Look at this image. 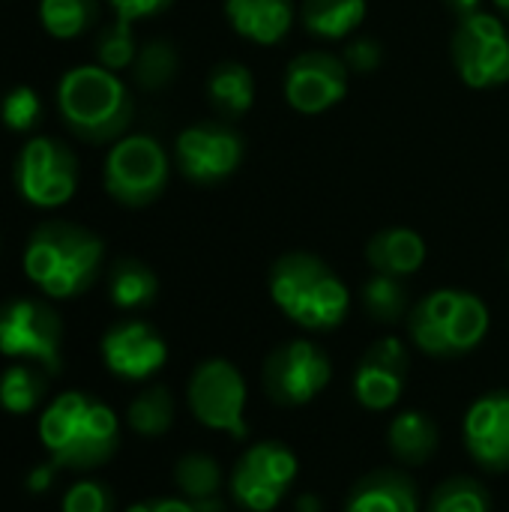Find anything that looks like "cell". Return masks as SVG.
<instances>
[{"label":"cell","instance_id":"6da1fadb","mask_svg":"<svg viewBox=\"0 0 509 512\" xmlns=\"http://www.w3.org/2000/svg\"><path fill=\"white\" fill-rule=\"evenodd\" d=\"M39 438L57 468L93 471L117 453L120 423L105 402L69 390L42 411Z\"/></svg>","mask_w":509,"mask_h":512},{"label":"cell","instance_id":"7a4b0ae2","mask_svg":"<svg viewBox=\"0 0 509 512\" xmlns=\"http://www.w3.org/2000/svg\"><path fill=\"white\" fill-rule=\"evenodd\" d=\"M267 288L276 309L309 333H330L342 327L351 309L348 285L312 252H288L276 258Z\"/></svg>","mask_w":509,"mask_h":512},{"label":"cell","instance_id":"3957f363","mask_svg":"<svg viewBox=\"0 0 509 512\" xmlns=\"http://www.w3.org/2000/svg\"><path fill=\"white\" fill-rule=\"evenodd\" d=\"M105 243L99 234L72 222L39 225L24 246V276L51 300H72L84 294L102 267Z\"/></svg>","mask_w":509,"mask_h":512},{"label":"cell","instance_id":"277c9868","mask_svg":"<svg viewBox=\"0 0 509 512\" xmlns=\"http://www.w3.org/2000/svg\"><path fill=\"white\" fill-rule=\"evenodd\" d=\"M57 108L66 126L90 144H114L123 138L135 114L123 78L99 63L63 72L57 84Z\"/></svg>","mask_w":509,"mask_h":512},{"label":"cell","instance_id":"5b68a950","mask_svg":"<svg viewBox=\"0 0 509 512\" xmlns=\"http://www.w3.org/2000/svg\"><path fill=\"white\" fill-rule=\"evenodd\" d=\"M489 306L462 288H441L417 300L408 312L411 342L438 360H456L483 345L489 336Z\"/></svg>","mask_w":509,"mask_h":512},{"label":"cell","instance_id":"8992f818","mask_svg":"<svg viewBox=\"0 0 509 512\" xmlns=\"http://www.w3.org/2000/svg\"><path fill=\"white\" fill-rule=\"evenodd\" d=\"M171 177L165 147L153 135H123L111 144L102 183L105 192L123 207H147L162 198Z\"/></svg>","mask_w":509,"mask_h":512},{"label":"cell","instance_id":"52a82bcc","mask_svg":"<svg viewBox=\"0 0 509 512\" xmlns=\"http://www.w3.org/2000/svg\"><path fill=\"white\" fill-rule=\"evenodd\" d=\"M12 180L30 207L57 210L78 192V159L63 141L36 135L18 150Z\"/></svg>","mask_w":509,"mask_h":512},{"label":"cell","instance_id":"ba28073f","mask_svg":"<svg viewBox=\"0 0 509 512\" xmlns=\"http://www.w3.org/2000/svg\"><path fill=\"white\" fill-rule=\"evenodd\" d=\"M459 78L474 90H495L509 81V30L501 15L474 12L459 18L450 42Z\"/></svg>","mask_w":509,"mask_h":512},{"label":"cell","instance_id":"9c48e42d","mask_svg":"<svg viewBox=\"0 0 509 512\" xmlns=\"http://www.w3.org/2000/svg\"><path fill=\"white\" fill-rule=\"evenodd\" d=\"M63 321L60 315L33 297H18L0 306V354L9 360H27L57 375L63 366Z\"/></svg>","mask_w":509,"mask_h":512},{"label":"cell","instance_id":"30bf717a","mask_svg":"<svg viewBox=\"0 0 509 512\" xmlns=\"http://www.w3.org/2000/svg\"><path fill=\"white\" fill-rule=\"evenodd\" d=\"M186 399H189V411L195 414V420L213 432H225L231 438H246L249 426H246V381L240 375V369L228 360H204L186 387Z\"/></svg>","mask_w":509,"mask_h":512},{"label":"cell","instance_id":"8fae6325","mask_svg":"<svg viewBox=\"0 0 509 512\" xmlns=\"http://www.w3.org/2000/svg\"><path fill=\"white\" fill-rule=\"evenodd\" d=\"M246 156L243 135L225 120H204L186 126L174 141V162L195 186H216L237 174Z\"/></svg>","mask_w":509,"mask_h":512},{"label":"cell","instance_id":"7c38bea8","mask_svg":"<svg viewBox=\"0 0 509 512\" xmlns=\"http://www.w3.org/2000/svg\"><path fill=\"white\" fill-rule=\"evenodd\" d=\"M333 378L330 357L309 339H291L264 360V390L282 408H300L318 399Z\"/></svg>","mask_w":509,"mask_h":512},{"label":"cell","instance_id":"4fadbf2b","mask_svg":"<svg viewBox=\"0 0 509 512\" xmlns=\"http://www.w3.org/2000/svg\"><path fill=\"white\" fill-rule=\"evenodd\" d=\"M297 480V456L282 441L252 444L231 471V498L246 512H273Z\"/></svg>","mask_w":509,"mask_h":512},{"label":"cell","instance_id":"5bb4252c","mask_svg":"<svg viewBox=\"0 0 509 512\" xmlns=\"http://www.w3.org/2000/svg\"><path fill=\"white\" fill-rule=\"evenodd\" d=\"M348 78L342 54L324 48L303 51L285 69V102L300 114H324L348 96Z\"/></svg>","mask_w":509,"mask_h":512},{"label":"cell","instance_id":"9a60e30c","mask_svg":"<svg viewBox=\"0 0 509 512\" xmlns=\"http://www.w3.org/2000/svg\"><path fill=\"white\" fill-rule=\"evenodd\" d=\"M411 372V354L408 345L399 336L378 339L360 360L354 372V399L366 411H390L408 384Z\"/></svg>","mask_w":509,"mask_h":512},{"label":"cell","instance_id":"2e32d148","mask_svg":"<svg viewBox=\"0 0 509 512\" xmlns=\"http://www.w3.org/2000/svg\"><path fill=\"white\" fill-rule=\"evenodd\" d=\"M102 360L123 381H147L168 360L165 339L144 321H120L102 336Z\"/></svg>","mask_w":509,"mask_h":512},{"label":"cell","instance_id":"e0dca14e","mask_svg":"<svg viewBox=\"0 0 509 512\" xmlns=\"http://www.w3.org/2000/svg\"><path fill=\"white\" fill-rule=\"evenodd\" d=\"M465 444L471 459L492 471H509V390L480 396L465 414Z\"/></svg>","mask_w":509,"mask_h":512},{"label":"cell","instance_id":"ac0fdd59","mask_svg":"<svg viewBox=\"0 0 509 512\" xmlns=\"http://www.w3.org/2000/svg\"><path fill=\"white\" fill-rule=\"evenodd\" d=\"M231 30L252 45H279L294 27V0H225Z\"/></svg>","mask_w":509,"mask_h":512},{"label":"cell","instance_id":"d6986e66","mask_svg":"<svg viewBox=\"0 0 509 512\" xmlns=\"http://www.w3.org/2000/svg\"><path fill=\"white\" fill-rule=\"evenodd\" d=\"M345 512H420V495L402 471H372L348 492Z\"/></svg>","mask_w":509,"mask_h":512},{"label":"cell","instance_id":"ffe728a7","mask_svg":"<svg viewBox=\"0 0 509 512\" xmlns=\"http://www.w3.org/2000/svg\"><path fill=\"white\" fill-rule=\"evenodd\" d=\"M366 261L375 273L387 276H414L426 264V240L411 228H384L369 237Z\"/></svg>","mask_w":509,"mask_h":512},{"label":"cell","instance_id":"44dd1931","mask_svg":"<svg viewBox=\"0 0 509 512\" xmlns=\"http://www.w3.org/2000/svg\"><path fill=\"white\" fill-rule=\"evenodd\" d=\"M207 99L225 123L240 120L255 105L252 69L243 63H234V60L216 63L207 75Z\"/></svg>","mask_w":509,"mask_h":512},{"label":"cell","instance_id":"7402d4cb","mask_svg":"<svg viewBox=\"0 0 509 512\" xmlns=\"http://www.w3.org/2000/svg\"><path fill=\"white\" fill-rule=\"evenodd\" d=\"M174 486L195 512H225L222 504V468L207 453H186L174 468Z\"/></svg>","mask_w":509,"mask_h":512},{"label":"cell","instance_id":"603a6c76","mask_svg":"<svg viewBox=\"0 0 509 512\" xmlns=\"http://www.w3.org/2000/svg\"><path fill=\"white\" fill-rule=\"evenodd\" d=\"M369 0H303L300 18L309 36L324 42L348 39L366 18Z\"/></svg>","mask_w":509,"mask_h":512},{"label":"cell","instance_id":"cb8c5ba5","mask_svg":"<svg viewBox=\"0 0 509 512\" xmlns=\"http://www.w3.org/2000/svg\"><path fill=\"white\" fill-rule=\"evenodd\" d=\"M438 441V426L423 411H402L387 429L390 453L402 465H426L438 453Z\"/></svg>","mask_w":509,"mask_h":512},{"label":"cell","instance_id":"d4e9b609","mask_svg":"<svg viewBox=\"0 0 509 512\" xmlns=\"http://www.w3.org/2000/svg\"><path fill=\"white\" fill-rule=\"evenodd\" d=\"M159 294V279L156 273L144 264V261H135V258H120L114 267H111V276H108V297L117 309H147Z\"/></svg>","mask_w":509,"mask_h":512},{"label":"cell","instance_id":"484cf974","mask_svg":"<svg viewBox=\"0 0 509 512\" xmlns=\"http://www.w3.org/2000/svg\"><path fill=\"white\" fill-rule=\"evenodd\" d=\"M99 18V0H39V24L54 39H78Z\"/></svg>","mask_w":509,"mask_h":512},{"label":"cell","instance_id":"4316f807","mask_svg":"<svg viewBox=\"0 0 509 512\" xmlns=\"http://www.w3.org/2000/svg\"><path fill=\"white\" fill-rule=\"evenodd\" d=\"M363 306H366L369 318L378 321V324L405 321L408 312H411V297H408L405 279L387 276V273L369 276L366 285H363Z\"/></svg>","mask_w":509,"mask_h":512},{"label":"cell","instance_id":"83f0119b","mask_svg":"<svg viewBox=\"0 0 509 512\" xmlns=\"http://www.w3.org/2000/svg\"><path fill=\"white\" fill-rule=\"evenodd\" d=\"M45 390L48 381L36 366H9L0 375V408L9 414H30L42 405Z\"/></svg>","mask_w":509,"mask_h":512},{"label":"cell","instance_id":"f1b7e54d","mask_svg":"<svg viewBox=\"0 0 509 512\" xmlns=\"http://www.w3.org/2000/svg\"><path fill=\"white\" fill-rule=\"evenodd\" d=\"M126 423L132 432H138L144 438L165 435L174 423V399H171L168 387H150L141 396H135L126 411Z\"/></svg>","mask_w":509,"mask_h":512},{"label":"cell","instance_id":"f546056e","mask_svg":"<svg viewBox=\"0 0 509 512\" xmlns=\"http://www.w3.org/2000/svg\"><path fill=\"white\" fill-rule=\"evenodd\" d=\"M177 51L165 39H150L138 48V57L132 63V75L144 90H162L177 75Z\"/></svg>","mask_w":509,"mask_h":512},{"label":"cell","instance_id":"4dcf8cb0","mask_svg":"<svg viewBox=\"0 0 509 512\" xmlns=\"http://www.w3.org/2000/svg\"><path fill=\"white\" fill-rule=\"evenodd\" d=\"M426 512H492V501L477 480L450 477L432 492Z\"/></svg>","mask_w":509,"mask_h":512},{"label":"cell","instance_id":"1f68e13d","mask_svg":"<svg viewBox=\"0 0 509 512\" xmlns=\"http://www.w3.org/2000/svg\"><path fill=\"white\" fill-rule=\"evenodd\" d=\"M138 57V42H135V30L129 21L114 18V24L102 27L99 39H96V63L120 72V69H132Z\"/></svg>","mask_w":509,"mask_h":512},{"label":"cell","instance_id":"d6a6232c","mask_svg":"<svg viewBox=\"0 0 509 512\" xmlns=\"http://www.w3.org/2000/svg\"><path fill=\"white\" fill-rule=\"evenodd\" d=\"M42 117V99L33 87L18 84L0 102V120L9 132H30Z\"/></svg>","mask_w":509,"mask_h":512},{"label":"cell","instance_id":"836d02e7","mask_svg":"<svg viewBox=\"0 0 509 512\" xmlns=\"http://www.w3.org/2000/svg\"><path fill=\"white\" fill-rule=\"evenodd\" d=\"M63 512H114V495L105 483L84 480L66 492Z\"/></svg>","mask_w":509,"mask_h":512},{"label":"cell","instance_id":"e575fe53","mask_svg":"<svg viewBox=\"0 0 509 512\" xmlns=\"http://www.w3.org/2000/svg\"><path fill=\"white\" fill-rule=\"evenodd\" d=\"M342 60H345L348 72H354V75H372L384 63V45L375 36H357V39H351L345 45Z\"/></svg>","mask_w":509,"mask_h":512},{"label":"cell","instance_id":"d590c367","mask_svg":"<svg viewBox=\"0 0 509 512\" xmlns=\"http://www.w3.org/2000/svg\"><path fill=\"white\" fill-rule=\"evenodd\" d=\"M174 0H108V6L114 9V18L120 21H141V18H153L159 12H165Z\"/></svg>","mask_w":509,"mask_h":512},{"label":"cell","instance_id":"8d00e7d4","mask_svg":"<svg viewBox=\"0 0 509 512\" xmlns=\"http://www.w3.org/2000/svg\"><path fill=\"white\" fill-rule=\"evenodd\" d=\"M126 512H195V507L186 498H153L129 507Z\"/></svg>","mask_w":509,"mask_h":512},{"label":"cell","instance_id":"74e56055","mask_svg":"<svg viewBox=\"0 0 509 512\" xmlns=\"http://www.w3.org/2000/svg\"><path fill=\"white\" fill-rule=\"evenodd\" d=\"M54 471H57L54 462L36 465V468L30 471V477H27V492H30V495H45V492L54 486Z\"/></svg>","mask_w":509,"mask_h":512},{"label":"cell","instance_id":"f35d334b","mask_svg":"<svg viewBox=\"0 0 509 512\" xmlns=\"http://www.w3.org/2000/svg\"><path fill=\"white\" fill-rule=\"evenodd\" d=\"M444 3H447V9H450L453 15L465 18V15L480 12V3H483V0H444Z\"/></svg>","mask_w":509,"mask_h":512},{"label":"cell","instance_id":"ab89813d","mask_svg":"<svg viewBox=\"0 0 509 512\" xmlns=\"http://www.w3.org/2000/svg\"><path fill=\"white\" fill-rule=\"evenodd\" d=\"M297 512H321V501L315 495H303L297 501Z\"/></svg>","mask_w":509,"mask_h":512},{"label":"cell","instance_id":"60d3db41","mask_svg":"<svg viewBox=\"0 0 509 512\" xmlns=\"http://www.w3.org/2000/svg\"><path fill=\"white\" fill-rule=\"evenodd\" d=\"M492 3H495L498 15H501V18H507V21H509V0H492Z\"/></svg>","mask_w":509,"mask_h":512},{"label":"cell","instance_id":"b9f144b4","mask_svg":"<svg viewBox=\"0 0 509 512\" xmlns=\"http://www.w3.org/2000/svg\"><path fill=\"white\" fill-rule=\"evenodd\" d=\"M507 267H509V255H507Z\"/></svg>","mask_w":509,"mask_h":512}]
</instances>
